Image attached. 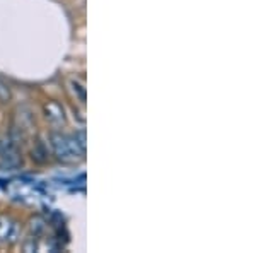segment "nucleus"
<instances>
[{
  "label": "nucleus",
  "mask_w": 256,
  "mask_h": 253,
  "mask_svg": "<svg viewBox=\"0 0 256 253\" xmlns=\"http://www.w3.org/2000/svg\"><path fill=\"white\" fill-rule=\"evenodd\" d=\"M50 142H52L55 156L58 157L60 161H64V163H74L77 157L84 156L80 152L79 146L76 144V140H74V135L68 137V135L60 134V132H53V134L50 135Z\"/></svg>",
  "instance_id": "obj_1"
},
{
  "label": "nucleus",
  "mask_w": 256,
  "mask_h": 253,
  "mask_svg": "<svg viewBox=\"0 0 256 253\" xmlns=\"http://www.w3.org/2000/svg\"><path fill=\"white\" fill-rule=\"evenodd\" d=\"M44 117L50 123L53 125H64L65 123V115H64V108H62L58 103L50 101L44 105Z\"/></svg>",
  "instance_id": "obj_2"
},
{
  "label": "nucleus",
  "mask_w": 256,
  "mask_h": 253,
  "mask_svg": "<svg viewBox=\"0 0 256 253\" xmlns=\"http://www.w3.org/2000/svg\"><path fill=\"white\" fill-rule=\"evenodd\" d=\"M0 154H2L4 166H7V168H14V166H18L20 163L19 154H18V151H16L14 147H6V146H4Z\"/></svg>",
  "instance_id": "obj_3"
},
{
  "label": "nucleus",
  "mask_w": 256,
  "mask_h": 253,
  "mask_svg": "<svg viewBox=\"0 0 256 253\" xmlns=\"http://www.w3.org/2000/svg\"><path fill=\"white\" fill-rule=\"evenodd\" d=\"M70 88H72V93L79 98L80 103L86 101V88L82 84H79L77 81H70Z\"/></svg>",
  "instance_id": "obj_4"
},
{
  "label": "nucleus",
  "mask_w": 256,
  "mask_h": 253,
  "mask_svg": "<svg viewBox=\"0 0 256 253\" xmlns=\"http://www.w3.org/2000/svg\"><path fill=\"white\" fill-rule=\"evenodd\" d=\"M46 156H48V151L41 146V144H38V146L32 149V159L38 161V163H44V161H46Z\"/></svg>",
  "instance_id": "obj_5"
},
{
  "label": "nucleus",
  "mask_w": 256,
  "mask_h": 253,
  "mask_svg": "<svg viewBox=\"0 0 256 253\" xmlns=\"http://www.w3.org/2000/svg\"><path fill=\"white\" fill-rule=\"evenodd\" d=\"M12 222L7 217H0V241H6L7 234H9Z\"/></svg>",
  "instance_id": "obj_6"
},
{
  "label": "nucleus",
  "mask_w": 256,
  "mask_h": 253,
  "mask_svg": "<svg viewBox=\"0 0 256 253\" xmlns=\"http://www.w3.org/2000/svg\"><path fill=\"white\" fill-rule=\"evenodd\" d=\"M19 238V224L18 222H12L10 229H9V234H7V243H16Z\"/></svg>",
  "instance_id": "obj_7"
},
{
  "label": "nucleus",
  "mask_w": 256,
  "mask_h": 253,
  "mask_svg": "<svg viewBox=\"0 0 256 253\" xmlns=\"http://www.w3.org/2000/svg\"><path fill=\"white\" fill-rule=\"evenodd\" d=\"M10 101V91L9 86L4 81H0V103H9Z\"/></svg>",
  "instance_id": "obj_8"
},
{
  "label": "nucleus",
  "mask_w": 256,
  "mask_h": 253,
  "mask_svg": "<svg viewBox=\"0 0 256 253\" xmlns=\"http://www.w3.org/2000/svg\"><path fill=\"white\" fill-rule=\"evenodd\" d=\"M74 140H76V144L79 146L80 152L84 154V152H86V134H84V132H79V134H74Z\"/></svg>",
  "instance_id": "obj_9"
},
{
  "label": "nucleus",
  "mask_w": 256,
  "mask_h": 253,
  "mask_svg": "<svg viewBox=\"0 0 256 253\" xmlns=\"http://www.w3.org/2000/svg\"><path fill=\"white\" fill-rule=\"evenodd\" d=\"M2 149H4V142L0 140V152H2Z\"/></svg>",
  "instance_id": "obj_10"
}]
</instances>
